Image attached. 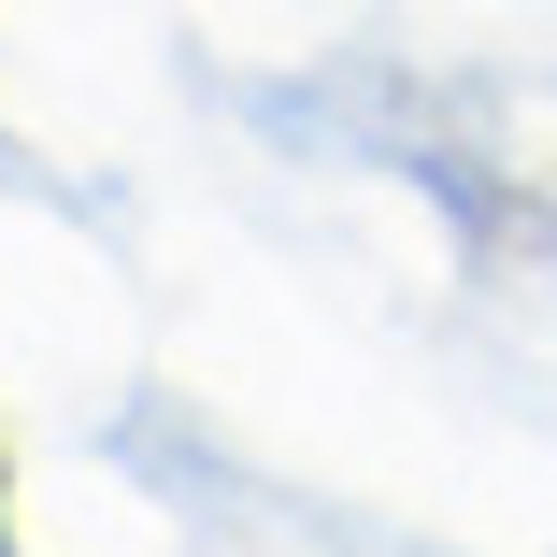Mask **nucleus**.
<instances>
[{
  "mask_svg": "<svg viewBox=\"0 0 557 557\" xmlns=\"http://www.w3.org/2000/svg\"><path fill=\"white\" fill-rule=\"evenodd\" d=\"M0 557H15V515H0Z\"/></svg>",
  "mask_w": 557,
  "mask_h": 557,
  "instance_id": "f257e3e1",
  "label": "nucleus"
}]
</instances>
